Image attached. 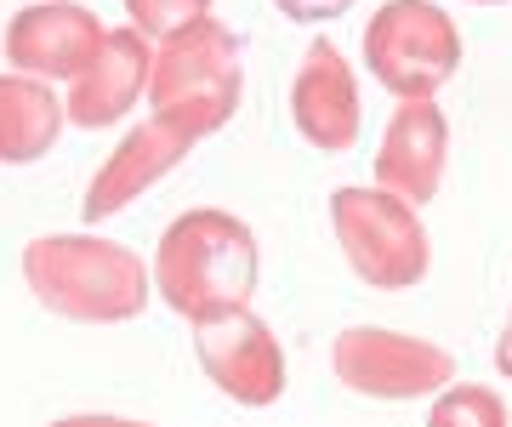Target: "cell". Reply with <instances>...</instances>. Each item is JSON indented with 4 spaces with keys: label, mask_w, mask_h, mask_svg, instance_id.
Masks as SVG:
<instances>
[{
    "label": "cell",
    "mask_w": 512,
    "mask_h": 427,
    "mask_svg": "<svg viewBox=\"0 0 512 427\" xmlns=\"http://www.w3.org/2000/svg\"><path fill=\"white\" fill-rule=\"evenodd\" d=\"M239 86H245V69H239V40L222 29V23L200 18L165 35L160 57L148 63V97H154V114L177 120L183 131L205 137L234 120L239 109Z\"/></svg>",
    "instance_id": "3957f363"
},
{
    "label": "cell",
    "mask_w": 512,
    "mask_h": 427,
    "mask_svg": "<svg viewBox=\"0 0 512 427\" xmlns=\"http://www.w3.org/2000/svg\"><path fill=\"white\" fill-rule=\"evenodd\" d=\"M148 46L137 29L126 35H103L97 52L80 63V75L69 80V114L74 126H114L120 114L148 92Z\"/></svg>",
    "instance_id": "7c38bea8"
},
{
    "label": "cell",
    "mask_w": 512,
    "mask_h": 427,
    "mask_svg": "<svg viewBox=\"0 0 512 427\" xmlns=\"http://www.w3.org/2000/svg\"><path fill=\"white\" fill-rule=\"evenodd\" d=\"M473 6H507V0H473Z\"/></svg>",
    "instance_id": "d6986e66"
},
{
    "label": "cell",
    "mask_w": 512,
    "mask_h": 427,
    "mask_svg": "<svg viewBox=\"0 0 512 427\" xmlns=\"http://www.w3.org/2000/svg\"><path fill=\"white\" fill-rule=\"evenodd\" d=\"M365 63L393 97H433L461 69V29L433 0H387L365 23Z\"/></svg>",
    "instance_id": "5b68a950"
},
{
    "label": "cell",
    "mask_w": 512,
    "mask_h": 427,
    "mask_svg": "<svg viewBox=\"0 0 512 427\" xmlns=\"http://www.w3.org/2000/svg\"><path fill=\"white\" fill-rule=\"evenodd\" d=\"M103 35L109 29L86 6H74V0H35L6 29V57L35 80H74Z\"/></svg>",
    "instance_id": "30bf717a"
},
{
    "label": "cell",
    "mask_w": 512,
    "mask_h": 427,
    "mask_svg": "<svg viewBox=\"0 0 512 427\" xmlns=\"http://www.w3.org/2000/svg\"><path fill=\"white\" fill-rule=\"evenodd\" d=\"M444 160H450L444 109L433 97H404L376 149V188H387L404 205H427L444 183Z\"/></svg>",
    "instance_id": "ba28073f"
},
{
    "label": "cell",
    "mask_w": 512,
    "mask_h": 427,
    "mask_svg": "<svg viewBox=\"0 0 512 427\" xmlns=\"http://www.w3.org/2000/svg\"><path fill=\"white\" fill-rule=\"evenodd\" d=\"M291 120L319 154H348L359 137V80L330 40H313L296 63Z\"/></svg>",
    "instance_id": "9c48e42d"
},
{
    "label": "cell",
    "mask_w": 512,
    "mask_h": 427,
    "mask_svg": "<svg viewBox=\"0 0 512 427\" xmlns=\"http://www.w3.org/2000/svg\"><path fill=\"white\" fill-rule=\"evenodd\" d=\"M274 6L291 23H330V18H342L353 0H274Z\"/></svg>",
    "instance_id": "2e32d148"
},
{
    "label": "cell",
    "mask_w": 512,
    "mask_h": 427,
    "mask_svg": "<svg viewBox=\"0 0 512 427\" xmlns=\"http://www.w3.org/2000/svg\"><path fill=\"white\" fill-rule=\"evenodd\" d=\"M336 382L365 399H433L456 382V359L439 342H421L404 331H376V325H353L336 336L330 348Z\"/></svg>",
    "instance_id": "8992f818"
},
{
    "label": "cell",
    "mask_w": 512,
    "mask_h": 427,
    "mask_svg": "<svg viewBox=\"0 0 512 427\" xmlns=\"http://www.w3.org/2000/svg\"><path fill=\"white\" fill-rule=\"evenodd\" d=\"M330 228L348 268L376 291H410L427 279V234L416 205L393 200L387 188H336Z\"/></svg>",
    "instance_id": "277c9868"
},
{
    "label": "cell",
    "mask_w": 512,
    "mask_h": 427,
    "mask_svg": "<svg viewBox=\"0 0 512 427\" xmlns=\"http://www.w3.org/2000/svg\"><path fill=\"white\" fill-rule=\"evenodd\" d=\"M52 427H148V422H120V416H69V422H52Z\"/></svg>",
    "instance_id": "e0dca14e"
},
{
    "label": "cell",
    "mask_w": 512,
    "mask_h": 427,
    "mask_svg": "<svg viewBox=\"0 0 512 427\" xmlns=\"http://www.w3.org/2000/svg\"><path fill=\"white\" fill-rule=\"evenodd\" d=\"M63 109L35 75H0V160L23 166L57 143Z\"/></svg>",
    "instance_id": "4fadbf2b"
},
{
    "label": "cell",
    "mask_w": 512,
    "mask_h": 427,
    "mask_svg": "<svg viewBox=\"0 0 512 427\" xmlns=\"http://www.w3.org/2000/svg\"><path fill=\"white\" fill-rule=\"evenodd\" d=\"M495 371L512 376V314H507V331H501V342H495Z\"/></svg>",
    "instance_id": "ac0fdd59"
},
{
    "label": "cell",
    "mask_w": 512,
    "mask_h": 427,
    "mask_svg": "<svg viewBox=\"0 0 512 427\" xmlns=\"http://www.w3.org/2000/svg\"><path fill=\"white\" fill-rule=\"evenodd\" d=\"M256 274H262L256 234L228 211H183L165 228L160 262H154V285H160L165 308H177L188 325L251 308Z\"/></svg>",
    "instance_id": "6da1fadb"
},
{
    "label": "cell",
    "mask_w": 512,
    "mask_h": 427,
    "mask_svg": "<svg viewBox=\"0 0 512 427\" xmlns=\"http://www.w3.org/2000/svg\"><path fill=\"white\" fill-rule=\"evenodd\" d=\"M194 143H200V137L183 131L177 120H165V114H154L148 126H137L126 143H120V154L97 171L92 194H86V223H103L114 211H126L131 200H143L165 171L183 166V154L194 149Z\"/></svg>",
    "instance_id": "8fae6325"
},
{
    "label": "cell",
    "mask_w": 512,
    "mask_h": 427,
    "mask_svg": "<svg viewBox=\"0 0 512 427\" xmlns=\"http://www.w3.org/2000/svg\"><path fill=\"white\" fill-rule=\"evenodd\" d=\"M23 274L35 297L63 319L80 325H120L148 308V274L126 245H109L97 234H63L35 240L23 251Z\"/></svg>",
    "instance_id": "7a4b0ae2"
},
{
    "label": "cell",
    "mask_w": 512,
    "mask_h": 427,
    "mask_svg": "<svg viewBox=\"0 0 512 427\" xmlns=\"http://www.w3.org/2000/svg\"><path fill=\"white\" fill-rule=\"evenodd\" d=\"M131 6V23H137V35H177V29H188V23L211 18V0H126Z\"/></svg>",
    "instance_id": "9a60e30c"
},
{
    "label": "cell",
    "mask_w": 512,
    "mask_h": 427,
    "mask_svg": "<svg viewBox=\"0 0 512 427\" xmlns=\"http://www.w3.org/2000/svg\"><path fill=\"white\" fill-rule=\"evenodd\" d=\"M194 342H200L205 376H211L234 405L262 410L285 393V353H279L274 331H268L251 308L194 325Z\"/></svg>",
    "instance_id": "52a82bcc"
},
{
    "label": "cell",
    "mask_w": 512,
    "mask_h": 427,
    "mask_svg": "<svg viewBox=\"0 0 512 427\" xmlns=\"http://www.w3.org/2000/svg\"><path fill=\"white\" fill-rule=\"evenodd\" d=\"M427 427H507V405H501L490 388H473V382H450L444 393H433Z\"/></svg>",
    "instance_id": "5bb4252c"
}]
</instances>
